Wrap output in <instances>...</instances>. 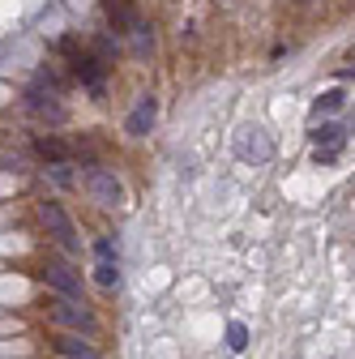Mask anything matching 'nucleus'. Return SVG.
Masks as SVG:
<instances>
[{
    "label": "nucleus",
    "mask_w": 355,
    "mask_h": 359,
    "mask_svg": "<svg viewBox=\"0 0 355 359\" xmlns=\"http://www.w3.org/2000/svg\"><path fill=\"white\" fill-rule=\"evenodd\" d=\"M43 222H48V236L65 248V252H81V236H77V227H73V218L56 205V201H43Z\"/></svg>",
    "instance_id": "nucleus-1"
},
{
    "label": "nucleus",
    "mask_w": 355,
    "mask_h": 359,
    "mask_svg": "<svg viewBox=\"0 0 355 359\" xmlns=\"http://www.w3.org/2000/svg\"><path fill=\"white\" fill-rule=\"evenodd\" d=\"M86 189H91V197L99 201V205H120V180L112 175V171H103V167H91L86 171Z\"/></svg>",
    "instance_id": "nucleus-2"
},
{
    "label": "nucleus",
    "mask_w": 355,
    "mask_h": 359,
    "mask_svg": "<svg viewBox=\"0 0 355 359\" xmlns=\"http://www.w3.org/2000/svg\"><path fill=\"white\" fill-rule=\"evenodd\" d=\"M43 278H48L65 299H81V278L73 274V269L65 261H48V269H43Z\"/></svg>",
    "instance_id": "nucleus-3"
},
{
    "label": "nucleus",
    "mask_w": 355,
    "mask_h": 359,
    "mask_svg": "<svg viewBox=\"0 0 355 359\" xmlns=\"http://www.w3.org/2000/svg\"><path fill=\"white\" fill-rule=\"evenodd\" d=\"M313 142H317V163H330V158L338 154V146H342V124L321 120V124L313 128Z\"/></svg>",
    "instance_id": "nucleus-4"
},
{
    "label": "nucleus",
    "mask_w": 355,
    "mask_h": 359,
    "mask_svg": "<svg viewBox=\"0 0 355 359\" xmlns=\"http://www.w3.org/2000/svg\"><path fill=\"white\" fill-rule=\"evenodd\" d=\"M65 52H69V60H73V73L91 86V90H103V65L95 60V56H81L73 43H65Z\"/></svg>",
    "instance_id": "nucleus-5"
},
{
    "label": "nucleus",
    "mask_w": 355,
    "mask_h": 359,
    "mask_svg": "<svg viewBox=\"0 0 355 359\" xmlns=\"http://www.w3.org/2000/svg\"><path fill=\"white\" fill-rule=\"evenodd\" d=\"M60 95H56V81L52 77H39L34 81V90H30V107L34 111H48L52 120H60V103H56Z\"/></svg>",
    "instance_id": "nucleus-6"
},
{
    "label": "nucleus",
    "mask_w": 355,
    "mask_h": 359,
    "mask_svg": "<svg viewBox=\"0 0 355 359\" xmlns=\"http://www.w3.org/2000/svg\"><path fill=\"white\" fill-rule=\"evenodd\" d=\"M52 346H56V355H65V359H99V351L86 342L81 334H56Z\"/></svg>",
    "instance_id": "nucleus-7"
},
{
    "label": "nucleus",
    "mask_w": 355,
    "mask_h": 359,
    "mask_svg": "<svg viewBox=\"0 0 355 359\" xmlns=\"http://www.w3.org/2000/svg\"><path fill=\"white\" fill-rule=\"evenodd\" d=\"M154 116H159V103L150 99V95H142V103L133 107V116L124 120V128L133 133V137H142V133H150V124H154Z\"/></svg>",
    "instance_id": "nucleus-8"
},
{
    "label": "nucleus",
    "mask_w": 355,
    "mask_h": 359,
    "mask_svg": "<svg viewBox=\"0 0 355 359\" xmlns=\"http://www.w3.org/2000/svg\"><path fill=\"white\" fill-rule=\"evenodd\" d=\"M52 317H56L60 325H86V330H91V312H86L77 299H56V304H52Z\"/></svg>",
    "instance_id": "nucleus-9"
},
{
    "label": "nucleus",
    "mask_w": 355,
    "mask_h": 359,
    "mask_svg": "<svg viewBox=\"0 0 355 359\" xmlns=\"http://www.w3.org/2000/svg\"><path fill=\"white\" fill-rule=\"evenodd\" d=\"M95 278H99V287H107V291H112V287L120 283V269H116V261H99V265H95Z\"/></svg>",
    "instance_id": "nucleus-10"
},
{
    "label": "nucleus",
    "mask_w": 355,
    "mask_h": 359,
    "mask_svg": "<svg viewBox=\"0 0 355 359\" xmlns=\"http://www.w3.org/2000/svg\"><path fill=\"white\" fill-rule=\"evenodd\" d=\"M338 107H342V90H326V95L317 99V116H330Z\"/></svg>",
    "instance_id": "nucleus-11"
},
{
    "label": "nucleus",
    "mask_w": 355,
    "mask_h": 359,
    "mask_svg": "<svg viewBox=\"0 0 355 359\" xmlns=\"http://www.w3.org/2000/svg\"><path fill=\"white\" fill-rule=\"evenodd\" d=\"M227 346H232V351H244V346H248V330H244L240 321L227 325Z\"/></svg>",
    "instance_id": "nucleus-12"
},
{
    "label": "nucleus",
    "mask_w": 355,
    "mask_h": 359,
    "mask_svg": "<svg viewBox=\"0 0 355 359\" xmlns=\"http://www.w3.org/2000/svg\"><path fill=\"white\" fill-rule=\"evenodd\" d=\"M95 257H99V261H116V240H112V236H99V240H95Z\"/></svg>",
    "instance_id": "nucleus-13"
},
{
    "label": "nucleus",
    "mask_w": 355,
    "mask_h": 359,
    "mask_svg": "<svg viewBox=\"0 0 355 359\" xmlns=\"http://www.w3.org/2000/svg\"><path fill=\"white\" fill-rule=\"evenodd\" d=\"M39 154H43V158H65V146H60L56 137H43V142H39Z\"/></svg>",
    "instance_id": "nucleus-14"
}]
</instances>
